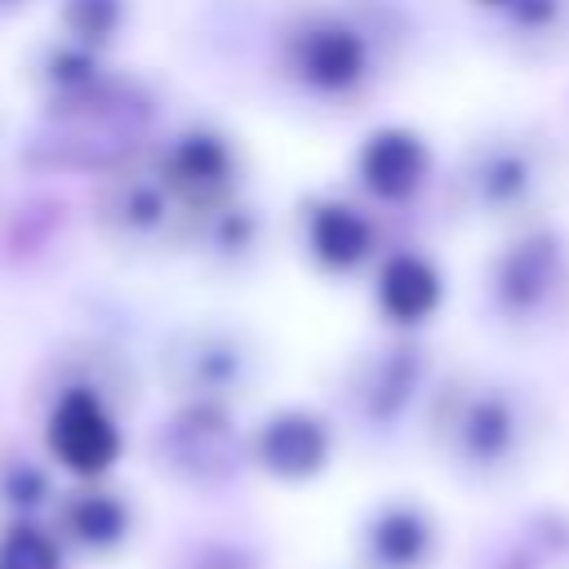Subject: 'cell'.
I'll return each instance as SVG.
<instances>
[{
  "instance_id": "6da1fadb",
  "label": "cell",
  "mask_w": 569,
  "mask_h": 569,
  "mask_svg": "<svg viewBox=\"0 0 569 569\" xmlns=\"http://www.w3.org/2000/svg\"><path fill=\"white\" fill-rule=\"evenodd\" d=\"M422 418L440 467L480 489L520 480L538 462L547 440L542 396L489 369L440 373L422 405Z\"/></svg>"
},
{
  "instance_id": "7a4b0ae2",
  "label": "cell",
  "mask_w": 569,
  "mask_h": 569,
  "mask_svg": "<svg viewBox=\"0 0 569 569\" xmlns=\"http://www.w3.org/2000/svg\"><path fill=\"white\" fill-rule=\"evenodd\" d=\"M569 160L547 124H489L453 160L445 178L449 209L489 231H511L538 218H556Z\"/></svg>"
},
{
  "instance_id": "3957f363",
  "label": "cell",
  "mask_w": 569,
  "mask_h": 569,
  "mask_svg": "<svg viewBox=\"0 0 569 569\" xmlns=\"http://www.w3.org/2000/svg\"><path fill=\"white\" fill-rule=\"evenodd\" d=\"M480 320L516 347H542L569 329V231L538 218L498 231L476 276Z\"/></svg>"
},
{
  "instance_id": "277c9868",
  "label": "cell",
  "mask_w": 569,
  "mask_h": 569,
  "mask_svg": "<svg viewBox=\"0 0 569 569\" xmlns=\"http://www.w3.org/2000/svg\"><path fill=\"white\" fill-rule=\"evenodd\" d=\"M373 62H378L373 36L342 13H316L289 40L293 80H302L311 93H325V98H347L365 89L373 76Z\"/></svg>"
},
{
  "instance_id": "5b68a950",
  "label": "cell",
  "mask_w": 569,
  "mask_h": 569,
  "mask_svg": "<svg viewBox=\"0 0 569 569\" xmlns=\"http://www.w3.org/2000/svg\"><path fill=\"white\" fill-rule=\"evenodd\" d=\"M431 369L427 351L413 338H396L378 351H369L356 373H351V405L369 427H391L400 422L418 400L427 405L431 396Z\"/></svg>"
},
{
  "instance_id": "8992f818",
  "label": "cell",
  "mask_w": 569,
  "mask_h": 569,
  "mask_svg": "<svg viewBox=\"0 0 569 569\" xmlns=\"http://www.w3.org/2000/svg\"><path fill=\"white\" fill-rule=\"evenodd\" d=\"M44 445H49L53 462L80 480L107 476L124 449L116 413L89 387H71L58 396V405L49 409V422H44Z\"/></svg>"
},
{
  "instance_id": "52a82bcc",
  "label": "cell",
  "mask_w": 569,
  "mask_h": 569,
  "mask_svg": "<svg viewBox=\"0 0 569 569\" xmlns=\"http://www.w3.org/2000/svg\"><path fill=\"white\" fill-rule=\"evenodd\" d=\"M440 560V520L418 498L378 502L356 533L360 569H431Z\"/></svg>"
},
{
  "instance_id": "ba28073f",
  "label": "cell",
  "mask_w": 569,
  "mask_h": 569,
  "mask_svg": "<svg viewBox=\"0 0 569 569\" xmlns=\"http://www.w3.org/2000/svg\"><path fill=\"white\" fill-rule=\"evenodd\" d=\"M436 173V156L418 129L382 124L356 151V182L378 204H409Z\"/></svg>"
},
{
  "instance_id": "9c48e42d",
  "label": "cell",
  "mask_w": 569,
  "mask_h": 569,
  "mask_svg": "<svg viewBox=\"0 0 569 569\" xmlns=\"http://www.w3.org/2000/svg\"><path fill=\"white\" fill-rule=\"evenodd\" d=\"M373 302L382 311L387 325L396 329H418L427 325L440 302H445V271L436 267L431 253L422 249H391L378 258V271H373Z\"/></svg>"
},
{
  "instance_id": "30bf717a",
  "label": "cell",
  "mask_w": 569,
  "mask_h": 569,
  "mask_svg": "<svg viewBox=\"0 0 569 569\" xmlns=\"http://www.w3.org/2000/svg\"><path fill=\"white\" fill-rule=\"evenodd\" d=\"M249 449H253V458L267 476L298 485V480H311L329 467L333 436H329L325 418H316L307 409H280L253 431Z\"/></svg>"
},
{
  "instance_id": "8fae6325",
  "label": "cell",
  "mask_w": 569,
  "mask_h": 569,
  "mask_svg": "<svg viewBox=\"0 0 569 569\" xmlns=\"http://www.w3.org/2000/svg\"><path fill=\"white\" fill-rule=\"evenodd\" d=\"M307 249L325 271H356L378 253V222L351 200H320L307 213Z\"/></svg>"
},
{
  "instance_id": "7c38bea8",
  "label": "cell",
  "mask_w": 569,
  "mask_h": 569,
  "mask_svg": "<svg viewBox=\"0 0 569 569\" xmlns=\"http://www.w3.org/2000/svg\"><path fill=\"white\" fill-rule=\"evenodd\" d=\"M498 40L525 62H551L569 53V0H511L489 13Z\"/></svg>"
},
{
  "instance_id": "4fadbf2b",
  "label": "cell",
  "mask_w": 569,
  "mask_h": 569,
  "mask_svg": "<svg viewBox=\"0 0 569 569\" xmlns=\"http://www.w3.org/2000/svg\"><path fill=\"white\" fill-rule=\"evenodd\" d=\"M129 529V507L116 493L102 489H84L62 507V538L84 547V551H111L120 547Z\"/></svg>"
},
{
  "instance_id": "5bb4252c",
  "label": "cell",
  "mask_w": 569,
  "mask_h": 569,
  "mask_svg": "<svg viewBox=\"0 0 569 569\" xmlns=\"http://www.w3.org/2000/svg\"><path fill=\"white\" fill-rule=\"evenodd\" d=\"M164 178L182 196H213L231 178V156H227V147L218 138H182L169 151Z\"/></svg>"
},
{
  "instance_id": "9a60e30c",
  "label": "cell",
  "mask_w": 569,
  "mask_h": 569,
  "mask_svg": "<svg viewBox=\"0 0 569 569\" xmlns=\"http://www.w3.org/2000/svg\"><path fill=\"white\" fill-rule=\"evenodd\" d=\"M0 569H62V542L18 516L0 529Z\"/></svg>"
},
{
  "instance_id": "2e32d148",
  "label": "cell",
  "mask_w": 569,
  "mask_h": 569,
  "mask_svg": "<svg viewBox=\"0 0 569 569\" xmlns=\"http://www.w3.org/2000/svg\"><path fill=\"white\" fill-rule=\"evenodd\" d=\"M116 13H120L116 0H67V22H71V31L84 36V40L107 36V31L116 27Z\"/></svg>"
},
{
  "instance_id": "e0dca14e",
  "label": "cell",
  "mask_w": 569,
  "mask_h": 569,
  "mask_svg": "<svg viewBox=\"0 0 569 569\" xmlns=\"http://www.w3.org/2000/svg\"><path fill=\"white\" fill-rule=\"evenodd\" d=\"M196 569H244V560H236V556H227V551H209Z\"/></svg>"
},
{
  "instance_id": "ac0fdd59",
  "label": "cell",
  "mask_w": 569,
  "mask_h": 569,
  "mask_svg": "<svg viewBox=\"0 0 569 569\" xmlns=\"http://www.w3.org/2000/svg\"><path fill=\"white\" fill-rule=\"evenodd\" d=\"M471 4H476V9H480V13L489 18V13H498V9H507L511 0H471Z\"/></svg>"
}]
</instances>
